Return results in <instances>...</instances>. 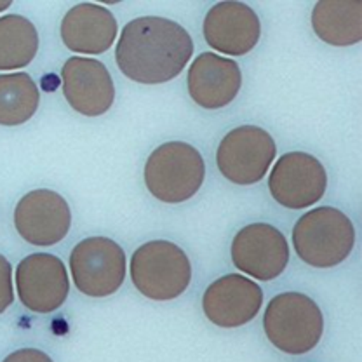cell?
Segmentation results:
<instances>
[{"label": "cell", "instance_id": "1", "mask_svg": "<svg viewBox=\"0 0 362 362\" xmlns=\"http://www.w3.org/2000/svg\"><path fill=\"white\" fill-rule=\"evenodd\" d=\"M194 54V40L180 23L158 16L136 18L124 26L115 47L119 70L138 84L173 81Z\"/></svg>", "mask_w": 362, "mask_h": 362}, {"label": "cell", "instance_id": "2", "mask_svg": "<svg viewBox=\"0 0 362 362\" xmlns=\"http://www.w3.org/2000/svg\"><path fill=\"white\" fill-rule=\"evenodd\" d=\"M356 244V228L345 213L331 206L310 209L293 228V246L301 262L333 269L345 262Z\"/></svg>", "mask_w": 362, "mask_h": 362}, {"label": "cell", "instance_id": "3", "mask_svg": "<svg viewBox=\"0 0 362 362\" xmlns=\"http://www.w3.org/2000/svg\"><path fill=\"white\" fill-rule=\"evenodd\" d=\"M263 329L275 349L291 356H303L319 345L324 333V315L307 294L281 293L267 305Z\"/></svg>", "mask_w": 362, "mask_h": 362}, {"label": "cell", "instance_id": "4", "mask_svg": "<svg viewBox=\"0 0 362 362\" xmlns=\"http://www.w3.org/2000/svg\"><path fill=\"white\" fill-rule=\"evenodd\" d=\"M206 164L195 146L169 141L157 146L145 164V185L157 201L181 204L201 190Z\"/></svg>", "mask_w": 362, "mask_h": 362}, {"label": "cell", "instance_id": "5", "mask_svg": "<svg viewBox=\"0 0 362 362\" xmlns=\"http://www.w3.org/2000/svg\"><path fill=\"white\" fill-rule=\"evenodd\" d=\"M129 272L134 288L156 301L181 296L192 281L187 252L169 240H152L139 246L131 256Z\"/></svg>", "mask_w": 362, "mask_h": 362}, {"label": "cell", "instance_id": "6", "mask_svg": "<svg viewBox=\"0 0 362 362\" xmlns=\"http://www.w3.org/2000/svg\"><path fill=\"white\" fill-rule=\"evenodd\" d=\"M126 252L108 237L81 240L70 255L75 288L90 298H105L119 291L126 279Z\"/></svg>", "mask_w": 362, "mask_h": 362}, {"label": "cell", "instance_id": "7", "mask_svg": "<svg viewBox=\"0 0 362 362\" xmlns=\"http://www.w3.org/2000/svg\"><path fill=\"white\" fill-rule=\"evenodd\" d=\"M277 156V145L258 126H239L225 134L216 152L221 175L235 185H255L265 178Z\"/></svg>", "mask_w": 362, "mask_h": 362}, {"label": "cell", "instance_id": "8", "mask_svg": "<svg viewBox=\"0 0 362 362\" xmlns=\"http://www.w3.org/2000/svg\"><path fill=\"white\" fill-rule=\"evenodd\" d=\"M327 175L319 158L305 152L279 157L269 176V190L275 202L288 209H307L324 197Z\"/></svg>", "mask_w": 362, "mask_h": 362}, {"label": "cell", "instance_id": "9", "mask_svg": "<svg viewBox=\"0 0 362 362\" xmlns=\"http://www.w3.org/2000/svg\"><path fill=\"white\" fill-rule=\"evenodd\" d=\"M16 291L28 310L37 314L58 310L70 293L65 263L49 252L26 256L16 269Z\"/></svg>", "mask_w": 362, "mask_h": 362}, {"label": "cell", "instance_id": "10", "mask_svg": "<svg viewBox=\"0 0 362 362\" xmlns=\"http://www.w3.org/2000/svg\"><path fill=\"white\" fill-rule=\"evenodd\" d=\"M232 262L252 279L274 281L289 263L288 239L274 225H246L232 240Z\"/></svg>", "mask_w": 362, "mask_h": 362}, {"label": "cell", "instance_id": "11", "mask_svg": "<svg viewBox=\"0 0 362 362\" xmlns=\"http://www.w3.org/2000/svg\"><path fill=\"white\" fill-rule=\"evenodd\" d=\"M14 226L28 244L39 247L54 246L70 232V206L54 190L40 188L28 192L16 204Z\"/></svg>", "mask_w": 362, "mask_h": 362}, {"label": "cell", "instance_id": "12", "mask_svg": "<svg viewBox=\"0 0 362 362\" xmlns=\"http://www.w3.org/2000/svg\"><path fill=\"white\" fill-rule=\"evenodd\" d=\"M263 305V291L255 281L239 274H228L207 286L202 308L214 326H244L258 315Z\"/></svg>", "mask_w": 362, "mask_h": 362}, {"label": "cell", "instance_id": "13", "mask_svg": "<svg viewBox=\"0 0 362 362\" xmlns=\"http://www.w3.org/2000/svg\"><path fill=\"white\" fill-rule=\"evenodd\" d=\"M204 39L216 51L228 56H244L256 47L262 23L255 9L244 2H218L204 18Z\"/></svg>", "mask_w": 362, "mask_h": 362}, {"label": "cell", "instance_id": "14", "mask_svg": "<svg viewBox=\"0 0 362 362\" xmlns=\"http://www.w3.org/2000/svg\"><path fill=\"white\" fill-rule=\"evenodd\" d=\"M63 94L75 112L100 117L112 108L115 100L110 71L94 58L74 56L63 65Z\"/></svg>", "mask_w": 362, "mask_h": 362}, {"label": "cell", "instance_id": "15", "mask_svg": "<svg viewBox=\"0 0 362 362\" xmlns=\"http://www.w3.org/2000/svg\"><path fill=\"white\" fill-rule=\"evenodd\" d=\"M190 98L206 110H220L232 103L243 86V71L235 59L202 52L188 70Z\"/></svg>", "mask_w": 362, "mask_h": 362}, {"label": "cell", "instance_id": "16", "mask_svg": "<svg viewBox=\"0 0 362 362\" xmlns=\"http://www.w3.org/2000/svg\"><path fill=\"white\" fill-rule=\"evenodd\" d=\"M117 20L103 6L77 4L62 21V40L78 54H101L115 42Z\"/></svg>", "mask_w": 362, "mask_h": 362}, {"label": "cell", "instance_id": "17", "mask_svg": "<svg viewBox=\"0 0 362 362\" xmlns=\"http://www.w3.org/2000/svg\"><path fill=\"white\" fill-rule=\"evenodd\" d=\"M312 28L322 42L337 47L362 40V2L359 0H320L312 11Z\"/></svg>", "mask_w": 362, "mask_h": 362}, {"label": "cell", "instance_id": "18", "mask_svg": "<svg viewBox=\"0 0 362 362\" xmlns=\"http://www.w3.org/2000/svg\"><path fill=\"white\" fill-rule=\"evenodd\" d=\"M39 51V32L20 14L0 16V70H20L33 62Z\"/></svg>", "mask_w": 362, "mask_h": 362}, {"label": "cell", "instance_id": "19", "mask_svg": "<svg viewBox=\"0 0 362 362\" xmlns=\"http://www.w3.org/2000/svg\"><path fill=\"white\" fill-rule=\"evenodd\" d=\"M40 103V90L26 71L0 75V126L28 122Z\"/></svg>", "mask_w": 362, "mask_h": 362}, {"label": "cell", "instance_id": "20", "mask_svg": "<svg viewBox=\"0 0 362 362\" xmlns=\"http://www.w3.org/2000/svg\"><path fill=\"white\" fill-rule=\"evenodd\" d=\"M14 301L13 267L6 256L0 255V314L7 310Z\"/></svg>", "mask_w": 362, "mask_h": 362}, {"label": "cell", "instance_id": "21", "mask_svg": "<svg viewBox=\"0 0 362 362\" xmlns=\"http://www.w3.org/2000/svg\"><path fill=\"white\" fill-rule=\"evenodd\" d=\"M2 362H52V359L42 350L20 349L7 356Z\"/></svg>", "mask_w": 362, "mask_h": 362}, {"label": "cell", "instance_id": "22", "mask_svg": "<svg viewBox=\"0 0 362 362\" xmlns=\"http://www.w3.org/2000/svg\"><path fill=\"white\" fill-rule=\"evenodd\" d=\"M11 6H13V2H0V13H4V11L9 9Z\"/></svg>", "mask_w": 362, "mask_h": 362}]
</instances>
